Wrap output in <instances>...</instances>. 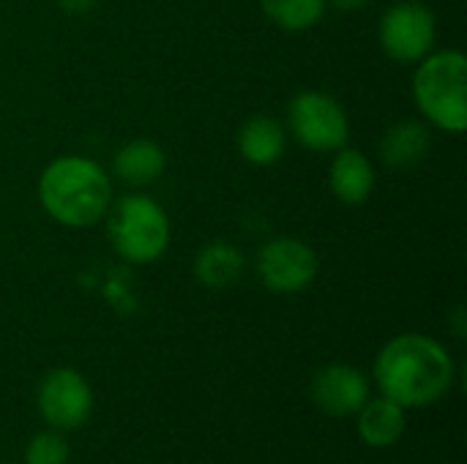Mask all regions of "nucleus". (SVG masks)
<instances>
[{
    "label": "nucleus",
    "mask_w": 467,
    "mask_h": 464,
    "mask_svg": "<svg viewBox=\"0 0 467 464\" xmlns=\"http://www.w3.org/2000/svg\"><path fill=\"white\" fill-rule=\"evenodd\" d=\"M375 380L383 397L402 407H427L454 386V361L449 350L424 334L394 336L375 361Z\"/></svg>",
    "instance_id": "1"
},
{
    "label": "nucleus",
    "mask_w": 467,
    "mask_h": 464,
    "mask_svg": "<svg viewBox=\"0 0 467 464\" xmlns=\"http://www.w3.org/2000/svg\"><path fill=\"white\" fill-rule=\"evenodd\" d=\"M38 202L60 227L88 230L107 216L112 205V180L99 161L63 153L41 170Z\"/></svg>",
    "instance_id": "2"
},
{
    "label": "nucleus",
    "mask_w": 467,
    "mask_h": 464,
    "mask_svg": "<svg viewBox=\"0 0 467 464\" xmlns=\"http://www.w3.org/2000/svg\"><path fill=\"white\" fill-rule=\"evenodd\" d=\"M413 101L427 126L449 134L467 129V57L460 49H432L413 74Z\"/></svg>",
    "instance_id": "3"
},
{
    "label": "nucleus",
    "mask_w": 467,
    "mask_h": 464,
    "mask_svg": "<svg viewBox=\"0 0 467 464\" xmlns=\"http://www.w3.org/2000/svg\"><path fill=\"white\" fill-rule=\"evenodd\" d=\"M112 249L134 265L156 263L170 246V216L148 194H126L107 211Z\"/></svg>",
    "instance_id": "4"
},
{
    "label": "nucleus",
    "mask_w": 467,
    "mask_h": 464,
    "mask_svg": "<svg viewBox=\"0 0 467 464\" xmlns=\"http://www.w3.org/2000/svg\"><path fill=\"white\" fill-rule=\"evenodd\" d=\"M287 134L306 150L337 153L350 139V118L337 96L326 90H301L287 104Z\"/></svg>",
    "instance_id": "5"
},
{
    "label": "nucleus",
    "mask_w": 467,
    "mask_h": 464,
    "mask_svg": "<svg viewBox=\"0 0 467 464\" xmlns=\"http://www.w3.org/2000/svg\"><path fill=\"white\" fill-rule=\"evenodd\" d=\"M438 19L419 0H400L386 8L378 27L383 52L397 63H419L435 49Z\"/></svg>",
    "instance_id": "6"
},
{
    "label": "nucleus",
    "mask_w": 467,
    "mask_h": 464,
    "mask_svg": "<svg viewBox=\"0 0 467 464\" xmlns=\"http://www.w3.org/2000/svg\"><path fill=\"white\" fill-rule=\"evenodd\" d=\"M320 271V260L315 249L293 235H279L263 243L257 254V276L260 282L279 295H293L306 290Z\"/></svg>",
    "instance_id": "7"
},
{
    "label": "nucleus",
    "mask_w": 467,
    "mask_h": 464,
    "mask_svg": "<svg viewBox=\"0 0 467 464\" xmlns=\"http://www.w3.org/2000/svg\"><path fill=\"white\" fill-rule=\"evenodd\" d=\"M93 394L74 369H55L38 386V410L52 429H77L88 421Z\"/></svg>",
    "instance_id": "8"
},
{
    "label": "nucleus",
    "mask_w": 467,
    "mask_h": 464,
    "mask_svg": "<svg viewBox=\"0 0 467 464\" xmlns=\"http://www.w3.org/2000/svg\"><path fill=\"white\" fill-rule=\"evenodd\" d=\"M312 399L326 416H356L369 399V383L356 366L328 364L312 380Z\"/></svg>",
    "instance_id": "9"
},
{
    "label": "nucleus",
    "mask_w": 467,
    "mask_h": 464,
    "mask_svg": "<svg viewBox=\"0 0 467 464\" xmlns=\"http://www.w3.org/2000/svg\"><path fill=\"white\" fill-rule=\"evenodd\" d=\"M375 183H378V175L364 150H356L348 145L337 150L328 167V186H331V194L342 205H364L372 197Z\"/></svg>",
    "instance_id": "10"
},
{
    "label": "nucleus",
    "mask_w": 467,
    "mask_h": 464,
    "mask_svg": "<svg viewBox=\"0 0 467 464\" xmlns=\"http://www.w3.org/2000/svg\"><path fill=\"white\" fill-rule=\"evenodd\" d=\"M287 150V129L271 115H254L238 129V153L254 167L276 164Z\"/></svg>",
    "instance_id": "11"
},
{
    "label": "nucleus",
    "mask_w": 467,
    "mask_h": 464,
    "mask_svg": "<svg viewBox=\"0 0 467 464\" xmlns=\"http://www.w3.org/2000/svg\"><path fill=\"white\" fill-rule=\"evenodd\" d=\"M432 134L424 120H400L386 129L380 139V159L391 170H410L430 153Z\"/></svg>",
    "instance_id": "12"
},
{
    "label": "nucleus",
    "mask_w": 467,
    "mask_h": 464,
    "mask_svg": "<svg viewBox=\"0 0 467 464\" xmlns=\"http://www.w3.org/2000/svg\"><path fill=\"white\" fill-rule=\"evenodd\" d=\"M246 268L244 252L230 241H211L194 257V279L208 290L233 287Z\"/></svg>",
    "instance_id": "13"
},
{
    "label": "nucleus",
    "mask_w": 467,
    "mask_h": 464,
    "mask_svg": "<svg viewBox=\"0 0 467 464\" xmlns=\"http://www.w3.org/2000/svg\"><path fill=\"white\" fill-rule=\"evenodd\" d=\"M164 167H167L164 148L145 137L126 142L112 159L115 175L129 186H150L164 172Z\"/></svg>",
    "instance_id": "14"
},
{
    "label": "nucleus",
    "mask_w": 467,
    "mask_h": 464,
    "mask_svg": "<svg viewBox=\"0 0 467 464\" xmlns=\"http://www.w3.org/2000/svg\"><path fill=\"white\" fill-rule=\"evenodd\" d=\"M358 435L372 449H389L405 435V407L389 397L367 399L358 410Z\"/></svg>",
    "instance_id": "15"
},
{
    "label": "nucleus",
    "mask_w": 467,
    "mask_h": 464,
    "mask_svg": "<svg viewBox=\"0 0 467 464\" xmlns=\"http://www.w3.org/2000/svg\"><path fill=\"white\" fill-rule=\"evenodd\" d=\"M260 8L276 27L287 33H304L323 19L326 0H260Z\"/></svg>",
    "instance_id": "16"
},
{
    "label": "nucleus",
    "mask_w": 467,
    "mask_h": 464,
    "mask_svg": "<svg viewBox=\"0 0 467 464\" xmlns=\"http://www.w3.org/2000/svg\"><path fill=\"white\" fill-rule=\"evenodd\" d=\"M68 462V443L57 432L36 435L25 449V464H66Z\"/></svg>",
    "instance_id": "17"
},
{
    "label": "nucleus",
    "mask_w": 467,
    "mask_h": 464,
    "mask_svg": "<svg viewBox=\"0 0 467 464\" xmlns=\"http://www.w3.org/2000/svg\"><path fill=\"white\" fill-rule=\"evenodd\" d=\"M99 0H57V5L66 11V14H88Z\"/></svg>",
    "instance_id": "18"
},
{
    "label": "nucleus",
    "mask_w": 467,
    "mask_h": 464,
    "mask_svg": "<svg viewBox=\"0 0 467 464\" xmlns=\"http://www.w3.org/2000/svg\"><path fill=\"white\" fill-rule=\"evenodd\" d=\"M326 5H334L339 11H358V8H367L369 0H326Z\"/></svg>",
    "instance_id": "19"
}]
</instances>
